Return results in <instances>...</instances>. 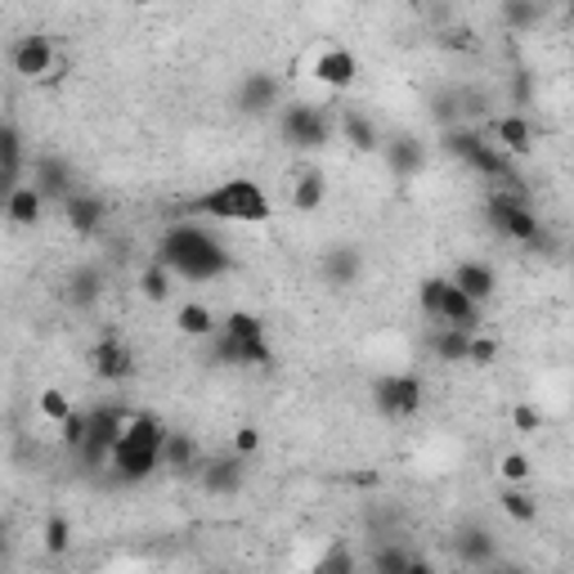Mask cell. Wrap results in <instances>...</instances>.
Here are the masks:
<instances>
[{"label":"cell","mask_w":574,"mask_h":574,"mask_svg":"<svg viewBox=\"0 0 574 574\" xmlns=\"http://www.w3.org/2000/svg\"><path fill=\"white\" fill-rule=\"evenodd\" d=\"M10 64L23 81H45L55 68V41L50 36H41V32H27L14 41V50H10Z\"/></svg>","instance_id":"obj_15"},{"label":"cell","mask_w":574,"mask_h":574,"mask_svg":"<svg viewBox=\"0 0 574 574\" xmlns=\"http://www.w3.org/2000/svg\"><path fill=\"white\" fill-rule=\"evenodd\" d=\"M323 198H328V180H323V171L306 167V171L292 180V207H297L301 216H310V211L323 207Z\"/></svg>","instance_id":"obj_30"},{"label":"cell","mask_w":574,"mask_h":574,"mask_svg":"<svg viewBox=\"0 0 574 574\" xmlns=\"http://www.w3.org/2000/svg\"><path fill=\"white\" fill-rule=\"evenodd\" d=\"M454 556L467 570H490V565H498V539L485 530V525H462L458 539H454Z\"/></svg>","instance_id":"obj_19"},{"label":"cell","mask_w":574,"mask_h":574,"mask_svg":"<svg viewBox=\"0 0 574 574\" xmlns=\"http://www.w3.org/2000/svg\"><path fill=\"white\" fill-rule=\"evenodd\" d=\"M485 216H490L494 233H503L507 243H516V248H543L548 243L543 216L530 207L525 184H494L490 188V203H485Z\"/></svg>","instance_id":"obj_4"},{"label":"cell","mask_w":574,"mask_h":574,"mask_svg":"<svg viewBox=\"0 0 574 574\" xmlns=\"http://www.w3.org/2000/svg\"><path fill=\"white\" fill-rule=\"evenodd\" d=\"M122 426H126V409H117V404L90 409L85 413V436L77 445L81 467H108V454H113V445L122 436Z\"/></svg>","instance_id":"obj_8"},{"label":"cell","mask_w":574,"mask_h":574,"mask_svg":"<svg viewBox=\"0 0 574 574\" xmlns=\"http://www.w3.org/2000/svg\"><path fill=\"white\" fill-rule=\"evenodd\" d=\"M211 364L220 368H274V346L269 337H233V332H211Z\"/></svg>","instance_id":"obj_9"},{"label":"cell","mask_w":574,"mask_h":574,"mask_svg":"<svg viewBox=\"0 0 574 574\" xmlns=\"http://www.w3.org/2000/svg\"><path fill=\"white\" fill-rule=\"evenodd\" d=\"M59 207H64V220H68V229L77 238H94L108 225V203L100 194H90V188H72Z\"/></svg>","instance_id":"obj_16"},{"label":"cell","mask_w":574,"mask_h":574,"mask_svg":"<svg viewBox=\"0 0 574 574\" xmlns=\"http://www.w3.org/2000/svg\"><path fill=\"white\" fill-rule=\"evenodd\" d=\"M0 211H5L10 216V225H19V229H32V225H41V211H45V198L36 194V188L23 180L19 188H14V194L5 198V207H0Z\"/></svg>","instance_id":"obj_27"},{"label":"cell","mask_w":574,"mask_h":574,"mask_svg":"<svg viewBox=\"0 0 574 574\" xmlns=\"http://www.w3.org/2000/svg\"><path fill=\"white\" fill-rule=\"evenodd\" d=\"M130 5H162V0H130Z\"/></svg>","instance_id":"obj_45"},{"label":"cell","mask_w":574,"mask_h":574,"mask_svg":"<svg viewBox=\"0 0 574 574\" xmlns=\"http://www.w3.org/2000/svg\"><path fill=\"white\" fill-rule=\"evenodd\" d=\"M171 287H175V274H171L162 261H149V265H144V274H139V292H144V301H153V306L171 301Z\"/></svg>","instance_id":"obj_33"},{"label":"cell","mask_w":574,"mask_h":574,"mask_svg":"<svg viewBox=\"0 0 574 574\" xmlns=\"http://www.w3.org/2000/svg\"><path fill=\"white\" fill-rule=\"evenodd\" d=\"M449 278L462 287V292H467L475 306L494 301V292H498V274H494V265H490V261H458Z\"/></svg>","instance_id":"obj_22"},{"label":"cell","mask_w":574,"mask_h":574,"mask_svg":"<svg viewBox=\"0 0 574 574\" xmlns=\"http://www.w3.org/2000/svg\"><path fill=\"white\" fill-rule=\"evenodd\" d=\"M498 19L507 32H535L543 23V0H503Z\"/></svg>","instance_id":"obj_31"},{"label":"cell","mask_w":574,"mask_h":574,"mask_svg":"<svg viewBox=\"0 0 574 574\" xmlns=\"http://www.w3.org/2000/svg\"><path fill=\"white\" fill-rule=\"evenodd\" d=\"M104 292H108V278H104V269H100V265H77V269L68 274V283H64V297H68V306H72V310H90V306H100V301H104Z\"/></svg>","instance_id":"obj_21"},{"label":"cell","mask_w":574,"mask_h":574,"mask_svg":"<svg viewBox=\"0 0 574 574\" xmlns=\"http://www.w3.org/2000/svg\"><path fill=\"white\" fill-rule=\"evenodd\" d=\"M278 135H283V144H292L301 153H319L337 139V113L323 108V104L297 100V104L278 108Z\"/></svg>","instance_id":"obj_5"},{"label":"cell","mask_w":574,"mask_h":574,"mask_svg":"<svg viewBox=\"0 0 574 574\" xmlns=\"http://www.w3.org/2000/svg\"><path fill=\"white\" fill-rule=\"evenodd\" d=\"M319 274L328 287H351L364 274V252L359 248H328L319 261Z\"/></svg>","instance_id":"obj_24"},{"label":"cell","mask_w":574,"mask_h":574,"mask_svg":"<svg viewBox=\"0 0 574 574\" xmlns=\"http://www.w3.org/2000/svg\"><path fill=\"white\" fill-rule=\"evenodd\" d=\"M36 409H41L45 422H55V426H59V422L72 413V400H68L59 387H50V391H41V395H36Z\"/></svg>","instance_id":"obj_36"},{"label":"cell","mask_w":574,"mask_h":574,"mask_svg":"<svg viewBox=\"0 0 574 574\" xmlns=\"http://www.w3.org/2000/svg\"><path fill=\"white\" fill-rule=\"evenodd\" d=\"M220 332H233V337H265V323L248 310H233V314L220 319Z\"/></svg>","instance_id":"obj_37"},{"label":"cell","mask_w":574,"mask_h":574,"mask_svg":"<svg viewBox=\"0 0 574 574\" xmlns=\"http://www.w3.org/2000/svg\"><path fill=\"white\" fill-rule=\"evenodd\" d=\"M512 426L525 431V436H535V431L543 426V413H539L535 404H516V409H512Z\"/></svg>","instance_id":"obj_41"},{"label":"cell","mask_w":574,"mask_h":574,"mask_svg":"<svg viewBox=\"0 0 574 574\" xmlns=\"http://www.w3.org/2000/svg\"><path fill=\"white\" fill-rule=\"evenodd\" d=\"M314 81L323 90H351L359 81V59L355 50H346V45H328V50L314 55Z\"/></svg>","instance_id":"obj_17"},{"label":"cell","mask_w":574,"mask_h":574,"mask_svg":"<svg viewBox=\"0 0 574 574\" xmlns=\"http://www.w3.org/2000/svg\"><path fill=\"white\" fill-rule=\"evenodd\" d=\"M467 342H471V328H454V323H436L426 337L431 355L440 364H467Z\"/></svg>","instance_id":"obj_25"},{"label":"cell","mask_w":574,"mask_h":574,"mask_svg":"<svg viewBox=\"0 0 574 574\" xmlns=\"http://www.w3.org/2000/svg\"><path fill=\"white\" fill-rule=\"evenodd\" d=\"M485 135L498 144L503 153H512V158H525V153L535 149V126H530V117H525V113L485 117Z\"/></svg>","instance_id":"obj_18"},{"label":"cell","mask_w":574,"mask_h":574,"mask_svg":"<svg viewBox=\"0 0 574 574\" xmlns=\"http://www.w3.org/2000/svg\"><path fill=\"white\" fill-rule=\"evenodd\" d=\"M368 570H377V574H413V570H422V561L413 552H404L395 539H377L372 552H368Z\"/></svg>","instance_id":"obj_26"},{"label":"cell","mask_w":574,"mask_h":574,"mask_svg":"<svg viewBox=\"0 0 574 574\" xmlns=\"http://www.w3.org/2000/svg\"><path fill=\"white\" fill-rule=\"evenodd\" d=\"M90 372L100 377V381H108V387L130 381L135 377V351L122 337H113V332H104V337L90 346Z\"/></svg>","instance_id":"obj_12"},{"label":"cell","mask_w":574,"mask_h":574,"mask_svg":"<svg viewBox=\"0 0 574 574\" xmlns=\"http://www.w3.org/2000/svg\"><path fill=\"white\" fill-rule=\"evenodd\" d=\"M283 108V81L274 72H248L238 85V113L248 117H274Z\"/></svg>","instance_id":"obj_13"},{"label":"cell","mask_w":574,"mask_h":574,"mask_svg":"<svg viewBox=\"0 0 574 574\" xmlns=\"http://www.w3.org/2000/svg\"><path fill=\"white\" fill-rule=\"evenodd\" d=\"M167 422L158 413H126V426L108 454V471L117 485H144L153 471H162V440H167Z\"/></svg>","instance_id":"obj_2"},{"label":"cell","mask_w":574,"mask_h":574,"mask_svg":"<svg viewBox=\"0 0 574 574\" xmlns=\"http://www.w3.org/2000/svg\"><path fill=\"white\" fill-rule=\"evenodd\" d=\"M256 449H261V431H256V426H238V431H233V454L252 458Z\"/></svg>","instance_id":"obj_42"},{"label":"cell","mask_w":574,"mask_h":574,"mask_svg":"<svg viewBox=\"0 0 574 574\" xmlns=\"http://www.w3.org/2000/svg\"><path fill=\"white\" fill-rule=\"evenodd\" d=\"M498 503H503V516H512L516 525H535L539 520V498L525 485H503Z\"/></svg>","instance_id":"obj_32"},{"label":"cell","mask_w":574,"mask_h":574,"mask_svg":"<svg viewBox=\"0 0 574 574\" xmlns=\"http://www.w3.org/2000/svg\"><path fill=\"white\" fill-rule=\"evenodd\" d=\"M0 171H19L23 175V135L10 122H5V130H0Z\"/></svg>","instance_id":"obj_35"},{"label":"cell","mask_w":574,"mask_h":574,"mask_svg":"<svg viewBox=\"0 0 574 574\" xmlns=\"http://www.w3.org/2000/svg\"><path fill=\"white\" fill-rule=\"evenodd\" d=\"M32 188L45 198V203H64L72 188H77V171H72V162L68 158H59V153H41L36 162H32Z\"/></svg>","instance_id":"obj_14"},{"label":"cell","mask_w":574,"mask_h":574,"mask_svg":"<svg viewBox=\"0 0 574 574\" xmlns=\"http://www.w3.org/2000/svg\"><path fill=\"white\" fill-rule=\"evenodd\" d=\"M19 184H23V180H19V171H0V207H5V198L14 194Z\"/></svg>","instance_id":"obj_44"},{"label":"cell","mask_w":574,"mask_h":574,"mask_svg":"<svg viewBox=\"0 0 574 574\" xmlns=\"http://www.w3.org/2000/svg\"><path fill=\"white\" fill-rule=\"evenodd\" d=\"M175 328L184 332V337L207 342L211 332L220 328V319H216V310H211V306H203V301H184V306L175 310Z\"/></svg>","instance_id":"obj_29"},{"label":"cell","mask_w":574,"mask_h":574,"mask_svg":"<svg viewBox=\"0 0 574 574\" xmlns=\"http://www.w3.org/2000/svg\"><path fill=\"white\" fill-rule=\"evenodd\" d=\"M153 261H162L175 274V283H216V278H225L233 269L229 248L211 229H203L198 220H175L162 233Z\"/></svg>","instance_id":"obj_1"},{"label":"cell","mask_w":574,"mask_h":574,"mask_svg":"<svg viewBox=\"0 0 574 574\" xmlns=\"http://www.w3.org/2000/svg\"><path fill=\"white\" fill-rule=\"evenodd\" d=\"M248 462L252 458H243V454H216V458H203L198 462V471H194V481L203 485V494H211V498H233V494H243V485H248Z\"/></svg>","instance_id":"obj_10"},{"label":"cell","mask_w":574,"mask_h":574,"mask_svg":"<svg viewBox=\"0 0 574 574\" xmlns=\"http://www.w3.org/2000/svg\"><path fill=\"white\" fill-rule=\"evenodd\" d=\"M162 471H175V475H194L198 462H203V449L198 440L188 436V431H167V440H162Z\"/></svg>","instance_id":"obj_23"},{"label":"cell","mask_w":574,"mask_h":574,"mask_svg":"<svg viewBox=\"0 0 574 574\" xmlns=\"http://www.w3.org/2000/svg\"><path fill=\"white\" fill-rule=\"evenodd\" d=\"M426 387L417 372H387L372 381V409L387 422H409L413 413H422Z\"/></svg>","instance_id":"obj_7"},{"label":"cell","mask_w":574,"mask_h":574,"mask_svg":"<svg viewBox=\"0 0 574 574\" xmlns=\"http://www.w3.org/2000/svg\"><path fill=\"white\" fill-rule=\"evenodd\" d=\"M494 359H498V342H494V337H481V332H471V342H467V364L490 368Z\"/></svg>","instance_id":"obj_39"},{"label":"cell","mask_w":574,"mask_h":574,"mask_svg":"<svg viewBox=\"0 0 574 574\" xmlns=\"http://www.w3.org/2000/svg\"><path fill=\"white\" fill-rule=\"evenodd\" d=\"M0 130H5V113H0Z\"/></svg>","instance_id":"obj_46"},{"label":"cell","mask_w":574,"mask_h":574,"mask_svg":"<svg viewBox=\"0 0 574 574\" xmlns=\"http://www.w3.org/2000/svg\"><path fill=\"white\" fill-rule=\"evenodd\" d=\"M512 94H516V104H520V108H525V104L535 100V85H530V72H516V90H512Z\"/></svg>","instance_id":"obj_43"},{"label":"cell","mask_w":574,"mask_h":574,"mask_svg":"<svg viewBox=\"0 0 574 574\" xmlns=\"http://www.w3.org/2000/svg\"><path fill=\"white\" fill-rule=\"evenodd\" d=\"M417 306L426 319H436V323H454V328H481V306H475L462 287L445 274H431L417 283Z\"/></svg>","instance_id":"obj_6"},{"label":"cell","mask_w":574,"mask_h":574,"mask_svg":"<svg viewBox=\"0 0 574 574\" xmlns=\"http://www.w3.org/2000/svg\"><path fill=\"white\" fill-rule=\"evenodd\" d=\"M381 153H387V167H391V175L395 180H413V175H422V167H426V144L417 139V135H391L387 144H381Z\"/></svg>","instance_id":"obj_20"},{"label":"cell","mask_w":574,"mask_h":574,"mask_svg":"<svg viewBox=\"0 0 574 574\" xmlns=\"http://www.w3.org/2000/svg\"><path fill=\"white\" fill-rule=\"evenodd\" d=\"M337 135H346V144H351L355 153H377V149H381L377 126H372L364 113H355V108H346V113L337 117Z\"/></svg>","instance_id":"obj_28"},{"label":"cell","mask_w":574,"mask_h":574,"mask_svg":"<svg viewBox=\"0 0 574 574\" xmlns=\"http://www.w3.org/2000/svg\"><path fill=\"white\" fill-rule=\"evenodd\" d=\"M498 471H503V485H525L535 475V462L525 458V454H503Z\"/></svg>","instance_id":"obj_38"},{"label":"cell","mask_w":574,"mask_h":574,"mask_svg":"<svg viewBox=\"0 0 574 574\" xmlns=\"http://www.w3.org/2000/svg\"><path fill=\"white\" fill-rule=\"evenodd\" d=\"M467 171H475L481 180H490V184H520V171H516V158L512 153H503L498 144L485 135V126H481V139L471 144V149L458 158Z\"/></svg>","instance_id":"obj_11"},{"label":"cell","mask_w":574,"mask_h":574,"mask_svg":"<svg viewBox=\"0 0 574 574\" xmlns=\"http://www.w3.org/2000/svg\"><path fill=\"white\" fill-rule=\"evenodd\" d=\"M180 211L184 216H207L216 225H265L274 216V203L256 180L233 175V180H220V184L203 188V194H194V198H184Z\"/></svg>","instance_id":"obj_3"},{"label":"cell","mask_w":574,"mask_h":574,"mask_svg":"<svg viewBox=\"0 0 574 574\" xmlns=\"http://www.w3.org/2000/svg\"><path fill=\"white\" fill-rule=\"evenodd\" d=\"M41 539H45V552H50V556H64V552L72 548V520L55 512L50 520H45V530H41Z\"/></svg>","instance_id":"obj_34"},{"label":"cell","mask_w":574,"mask_h":574,"mask_svg":"<svg viewBox=\"0 0 574 574\" xmlns=\"http://www.w3.org/2000/svg\"><path fill=\"white\" fill-rule=\"evenodd\" d=\"M81 436H85V409H72V413L59 422V440H64L68 449H77Z\"/></svg>","instance_id":"obj_40"}]
</instances>
